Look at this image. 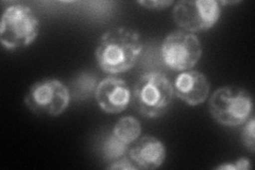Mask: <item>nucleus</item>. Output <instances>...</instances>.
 I'll return each mask as SVG.
<instances>
[{
	"label": "nucleus",
	"mask_w": 255,
	"mask_h": 170,
	"mask_svg": "<svg viewBox=\"0 0 255 170\" xmlns=\"http://www.w3.org/2000/svg\"><path fill=\"white\" fill-rule=\"evenodd\" d=\"M142 50L140 33L128 28L106 31L95 50L99 67L110 75L123 74L133 68Z\"/></svg>",
	"instance_id": "nucleus-1"
},
{
	"label": "nucleus",
	"mask_w": 255,
	"mask_h": 170,
	"mask_svg": "<svg viewBox=\"0 0 255 170\" xmlns=\"http://www.w3.org/2000/svg\"><path fill=\"white\" fill-rule=\"evenodd\" d=\"M174 91L170 80L163 72L150 71L142 75L132 91V101L140 115L156 118L169 110Z\"/></svg>",
	"instance_id": "nucleus-2"
},
{
	"label": "nucleus",
	"mask_w": 255,
	"mask_h": 170,
	"mask_svg": "<svg viewBox=\"0 0 255 170\" xmlns=\"http://www.w3.org/2000/svg\"><path fill=\"white\" fill-rule=\"evenodd\" d=\"M39 19L31 6L13 2L2 12L0 43L7 50L21 49L34 42L39 33Z\"/></svg>",
	"instance_id": "nucleus-3"
},
{
	"label": "nucleus",
	"mask_w": 255,
	"mask_h": 170,
	"mask_svg": "<svg viewBox=\"0 0 255 170\" xmlns=\"http://www.w3.org/2000/svg\"><path fill=\"white\" fill-rule=\"evenodd\" d=\"M209 109L218 124L227 127H238L250 118L253 111L251 95L235 86H223L212 95Z\"/></svg>",
	"instance_id": "nucleus-4"
},
{
	"label": "nucleus",
	"mask_w": 255,
	"mask_h": 170,
	"mask_svg": "<svg viewBox=\"0 0 255 170\" xmlns=\"http://www.w3.org/2000/svg\"><path fill=\"white\" fill-rule=\"evenodd\" d=\"M70 102L68 87L58 79H44L32 84L25 105L36 115L55 117L66 111Z\"/></svg>",
	"instance_id": "nucleus-5"
},
{
	"label": "nucleus",
	"mask_w": 255,
	"mask_h": 170,
	"mask_svg": "<svg viewBox=\"0 0 255 170\" xmlns=\"http://www.w3.org/2000/svg\"><path fill=\"white\" fill-rule=\"evenodd\" d=\"M161 54L167 67L178 71L193 68L202 55L198 36L185 30H174L167 34L162 44Z\"/></svg>",
	"instance_id": "nucleus-6"
},
{
	"label": "nucleus",
	"mask_w": 255,
	"mask_h": 170,
	"mask_svg": "<svg viewBox=\"0 0 255 170\" xmlns=\"http://www.w3.org/2000/svg\"><path fill=\"white\" fill-rule=\"evenodd\" d=\"M221 7L217 0H182L174 5L175 25L191 33L210 30L220 18Z\"/></svg>",
	"instance_id": "nucleus-7"
},
{
	"label": "nucleus",
	"mask_w": 255,
	"mask_h": 170,
	"mask_svg": "<svg viewBox=\"0 0 255 170\" xmlns=\"http://www.w3.org/2000/svg\"><path fill=\"white\" fill-rule=\"evenodd\" d=\"M95 98L103 112L118 114L128 108L132 100V93L125 80L108 77L96 85Z\"/></svg>",
	"instance_id": "nucleus-8"
},
{
	"label": "nucleus",
	"mask_w": 255,
	"mask_h": 170,
	"mask_svg": "<svg viewBox=\"0 0 255 170\" xmlns=\"http://www.w3.org/2000/svg\"><path fill=\"white\" fill-rule=\"evenodd\" d=\"M166 147L157 137L145 135L130 145L128 157L136 169L153 170L162 166L166 160Z\"/></svg>",
	"instance_id": "nucleus-9"
},
{
	"label": "nucleus",
	"mask_w": 255,
	"mask_h": 170,
	"mask_svg": "<svg viewBox=\"0 0 255 170\" xmlns=\"http://www.w3.org/2000/svg\"><path fill=\"white\" fill-rule=\"evenodd\" d=\"M210 82L207 77L198 70H186L174 80V95L191 107L202 104L209 97Z\"/></svg>",
	"instance_id": "nucleus-10"
},
{
	"label": "nucleus",
	"mask_w": 255,
	"mask_h": 170,
	"mask_svg": "<svg viewBox=\"0 0 255 170\" xmlns=\"http://www.w3.org/2000/svg\"><path fill=\"white\" fill-rule=\"evenodd\" d=\"M140 133L141 125L138 119L133 116L122 117L113 128V134L128 145H131L139 139Z\"/></svg>",
	"instance_id": "nucleus-11"
},
{
	"label": "nucleus",
	"mask_w": 255,
	"mask_h": 170,
	"mask_svg": "<svg viewBox=\"0 0 255 170\" xmlns=\"http://www.w3.org/2000/svg\"><path fill=\"white\" fill-rule=\"evenodd\" d=\"M130 145L124 143L112 132L102 144V155L107 161L114 162L128 156Z\"/></svg>",
	"instance_id": "nucleus-12"
},
{
	"label": "nucleus",
	"mask_w": 255,
	"mask_h": 170,
	"mask_svg": "<svg viewBox=\"0 0 255 170\" xmlns=\"http://www.w3.org/2000/svg\"><path fill=\"white\" fill-rule=\"evenodd\" d=\"M245 127L242 132V140L247 149H249L252 153L255 149V119L251 116L245 123Z\"/></svg>",
	"instance_id": "nucleus-13"
},
{
	"label": "nucleus",
	"mask_w": 255,
	"mask_h": 170,
	"mask_svg": "<svg viewBox=\"0 0 255 170\" xmlns=\"http://www.w3.org/2000/svg\"><path fill=\"white\" fill-rule=\"evenodd\" d=\"M147 10H165L172 4L171 0H140L137 2Z\"/></svg>",
	"instance_id": "nucleus-14"
},
{
	"label": "nucleus",
	"mask_w": 255,
	"mask_h": 170,
	"mask_svg": "<svg viewBox=\"0 0 255 170\" xmlns=\"http://www.w3.org/2000/svg\"><path fill=\"white\" fill-rule=\"evenodd\" d=\"M108 169H119V170H128V169H136V167L134 166V164L129 159V157H125L119 160H116L114 162H112V164H110Z\"/></svg>",
	"instance_id": "nucleus-15"
},
{
	"label": "nucleus",
	"mask_w": 255,
	"mask_h": 170,
	"mask_svg": "<svg viewBox=\"0 0 255 170\" xmlns=\"http://www.w3.org/2000/svg\"><path fill=\"white\" fill-rule=\"evenodd\" d=\"M234 166H235V170H249V169H251L250 160L247 159V158L238 159L235 162Z\"/></svg>",
	"instance_id": "nucleus-16"
}]
</instances>
